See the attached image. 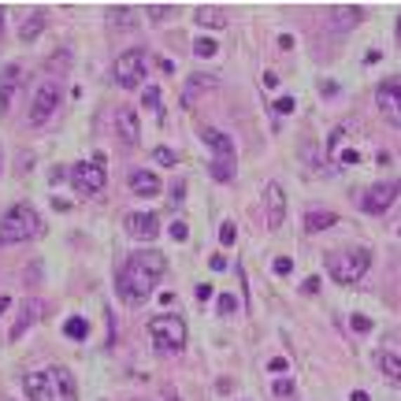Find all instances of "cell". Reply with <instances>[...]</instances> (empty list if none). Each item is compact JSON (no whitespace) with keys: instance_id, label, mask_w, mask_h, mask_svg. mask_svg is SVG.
<instances>
[{"instance_id":"obj_26","label":"cell","mask_w":401,"mask_h":401,"mask_svg":"<svg viewBox=\"0 0 401 401\" xmlns=\"http://www.w3.org/2000/svg\"><path fill=\"white\" fill-rule=\"evenodd\" d=\"M141 105H145V108H160V89L145 86V89H141Z\"/></svg>"},{"instance_id":"obj_35","label":"cell","mask_w":401,"mask_h":401,"mask_svg":"<svg viewBox=\"0 0 401 401\" xmlns=\"http://www.w3.org/2000/svg\"><path fill=\"white\" fill-rule=\"evenodd\" d=\"M275 394H279V397H290V394H294V383H290V379H279V383H275Z\"/></svg>"},{"instance_id":"obj_12","label":"cell","mask_w":401,"mask_h":401,"mask_svg":"<svg viewBox=\"0 0 401 401\" xmlns=\"http://www.w3.org/2000/svg\"><path fill=\"white\" fill-rule=\"evenodd\" d=\"M41 313H45V301L41 297H27V301L19 305V316H15V323H11V342H19L22 334H27L37 320H41Z\"/></svg>"},{"instance_id":"obj_3","label":"cell","mask_w":401,"mask_h":401,"mask_svg":"<svg viewBox=\"0 0 401 401\" xmlns=\"http://www.w3.org/2000/svg\"><path fill=\"white\" fill-rule=\"evenodd\" d=\"M37 235H41V216H37V209L27 201L11 204L4 212V219H0V245H27Z\"/></svg>"},{"instance_id":"obj_33","label":"cell","mask_w":401,"mask_h":401,"mask_svg":"<svg viewBox=\"0 0 401 401\" xmlns=\"http://www.w3.org/2000/svg\"><path fill=\"white\" fill-rule=\"evenodd\" d=\"M145 11H149L152 19H164V15H171V4H149Z\"/></svg>"},{"instance_id":"obj_22","label":"cell","mask_w":401,"mask_h":401,"mask_svg":"<svg viewBox=\"0 0 401 401\" xmlns=\"http://www.w3.org/2000/svg\"><path fill=\"white\" fill-rule=\"evenodd\" d=\"M45 22H48V19H45V11H34V15L19 27V41H34V37L45 30Z\"/></svg>"},{"instance_id":"obj_5","label":"cell","mask_w":401,"mask_h":401,"mask_svg":"<svg viewBox=\"0 0 401 401\" xmlns=\"http://www.w3.org/2000/svg\"><path fill=\"white\" fill-rule=\"evenodd\" d=\"M201 138H204V145H209L212 157H216L212 160V178H216V183H235L238 160H235V141H230V134L216 131V126H204Z\"/></svg>"},{"instance_id":"obj_38","label":"cell","mask_w":401,"mask_h":401,"mask_svg":"<svg viewBox=\"0 0 401 401\" xmlns=\"http://www.w3.org/2000/svg\"><path fill=\"white\" fill-rule=\"evenodd\" d=\"M209 297H212V287L209 282H197V301H209Z\"/></svg>"},{"instance_id":"obj_30","label":"cell","mask_w":401,"mask_h":401,"mask_svg":"<svg viewBox=\"0 0 401 401\" xmlns=\"http://www.w3.org/2000/svg\"><path fill=\"white\" fill-rule=\"evenodd\" d=\"M235 238H238L235 223H223V227H219V242H223V245H235Z\"/></svg>"},{"instance_id":"obj_16","label":"cell","mask_w":401,"mask_h":401,"mask_svg":"<svg viewBox=\"0 0 401 401\" xmlns=\"http://www.w3.org/2000/svg\"><path fill=\"white\" fill-rule=\"evenodd\" d=\"M115 131H119L123 145H138V138H141L138 112H134V108H119V112H115Z\"/></svg>"},{"instance_id":"obj_6","label":"cell","mask_w":401,"mask_h":401,"mask_svg":"<svg viewBox=\"0 0 401 401\" xmlns=\"http://www.w3.org/2000/svg\"><path fill=\"white\" fill-rule=\"evenodd\" d=\"M60 100H63V86H60V79H45V82H37L34 97H30V112H27L30 126H45V123L56 115Z\"/></svg>"},{"instance_id":"obj_9","label":"cell","mask_w":401,"mask_h":401,"mask_svg":"<svg viewBox=\"0 0 401 401\" xmlns=\"http://www.w3.org/2000/svg\"><path fill=\"white\" fill-rule=\"evenodd\" d=\"M71 186L82 193V197H93V193H100L105 190V183H108V171L100 167L97 160H82V164H74L71 167Z\"/></svg>"},{"instance_id":"obj_19","label":"cell","mask_w":401,"mask_h":401,"mask_svg":"<svg viewBox=\"0 0 401 401\" xmlns=\"http://www.w3.org/2000/svg\"><path fill=\"white\" fill-rule=\"evenodd\" d=\"M193 15H197V22H201V27H209V30H219V27H227V11H223V8L201 4L197 11H193Z\"/></svg>"},{"instance_id":"obj_29","label":"cell","mask_w":401,"mask_h":401,"mask_svg":"<svg viewBox=\"0 0 401 401\" xmlns=\"http://www.w3.org/2000/svg\"><path fill=\"white\" fill-rule=\"evenodd\" d=\"M271 112H275V115H290L294 112V97H279L275 105H271Z\"/></svg>"},{"instance_id":"obj_14","label":"cell","mask_w":401,"mask_h":401,"mask_svg":"<svg viewBox=\"0 0 401 401\" xmlns=\"http://www.w3.org/2000/svg\"><path fill=\"white\" fill-rule=\"evenodd\" d=\"M126 230H131V238H138V242H152L160 235V219L152 212H131L126 216Z\"/></svg>"},{"instance_id":"obj_44","label":"cell","mask_w":401,"mask_h":401,"mask_svg":"<svg viewBox=\"0 0 401 401\" xmlns=\"http://www.w3.org/2000/svg\"><path fill=\"white\" fill-rule=\"evenodd\" d=\"M8 308H11V297L4 294V297H0V316H4V313H8Z\"/></svg>"},{"instance_id":"obj_37","label":"cell","mask_w":401,"mask_h":401,"mask_svg":"<svg viewBox=\"0 0 401 401\" xmlns=\"http://www.w3.org/2000/svg\"><path fill=\"white\" fill-rule=\"evenodd\" d=\"M301 290H305V294H316V290H320V279H316V275H308V279L301 282Z\"/></svg>"},{"instance_id":"obj_24","label":"cell","mask_w":401,"mask_h":401,"mask_svg":"<svg viewBox=\"0 0 401 401\" xmlns=\"http://www.w3.org/2000/svg\"><path fill=\"white\" fill-rule=\"evenodd\" d=\"M108 19H112L119 30H131V27H134V11H131V8H108Z\"/></svg>"},{"instance_id":"obj_1","label":"cell","mask_w":401,"mask_h":401,"mask_svg":"<svg viewBox=\"0 0 401 401\" xmlns=\"http://www.w3.org/2000/svg\"><path fill=\"white\" fill-rule=\"evenodd\" d=\"M167 271V256L157 253V249H138L131 261H126V268L119 271V297L131 308L145 305L152 290H157V282L164 279Z\"/></svg>"},{"instance_id":"obj_2","label":"cell","mask_w":401,"mask_h":401,"mask_svg":"<svg viewBox=\"0 0 401 401\" xmlns=\"http://www.w3.org/2000/svg\"><path fill=\"white\" fill-rule=\"evenodd\" d=\"M27 397L30 401H79V383H74V375L60 364H48V368H37L30 372L27 379Z\"/></svg>"},{"instance_id":"obj_32","label":"cell","mask_w":401,"mask_h":401,"mask_svg":"<svg viewBox=\"0 0 401 401\" xmlns=\"http://www.w3.org/2000/svg\"><path fill=\"white\" fill-rule=\"evenodd\" d=\"M271 268H275V275H290V271H294V261H290V256H279V261L271 264Z\"/></svg>"},{"instance_id":"obj_10","label":"cell","mask_w":401,"mask_h":401,"mask_svg":"<svg viewBox=\"0 0 401 401\" xmlns=\"http://www.w3.org/2000/svg\"><path fill=\"white\" fill-rule=\"evenodd\" d=\"M375 108L390 126H401V79H386L375 89Z\"/></svg>"},{"instance_id":"obj_47","label":"cell","mask_w":401,"mask_h":401,"mask_svg":"<svg viewBox=\"0 0 401 401\" xmlns=\"http://www.w3.org/2000/svg\"><path fill=\"white\" fill-rule=\"evenodd\" d=\"M397 34H401V19H397Z\"/></svg>"},{"instance_id":"obj_18","label":"cell","mask_w":401,"mask_h":401,"mask_svg":"<svg viewBox=\"0 0 401 401\" xmlns=\"http://www.w3.org/2000/svg\"><path fill=\"white\" fill-rule=\"evenodd\" d=\"M334 223H338V216L327 212V209H308V212H305V230H308V235L327 230V227H334Z\"/></svg>"},{"instance_id":"obj_31","label":"cell","mask_w":401,"mask_h":401,"mask_svg":"<svg viewBox=\"0 0 401 401\" xmlns=\"http://www.w3.org/2000/svg\"><path fill=\"white\" fill-rule=\"evenodd\" d=\"M349 323H353L357 334H368V331H372V320H368V316H349Z\"/></svg>"},{"instance_id":"obj_20","label":"cell","mask_w":401,"mask_h":401,"mask_svg":"<svg viewBox=\"0 0 401 401\" xmlns=\"http://www.w3.org/2000/svg\"><path fill=\"white\" fill-rule=\"evenodd\" d=\"M375 364H379V372L386 375L390 383H401V357H394L390 349H383V353H375Z\"/></svg>"},{"instance_id":"obj_15","label":"cell","mask_w":401,"mask_h":401,"mask_svg":"<svg viewBox=\"0 0 401 401\" xmlns=\"http://www.w3.org/2000/svg\"><path fill=\"white\" fill-rule=\"evenodd\" d=\"M22 86V71L19 63H8L4 71H0V115H8L11 108V97H15V89Z\"/></svg>"},{"instance_id":"obj_13","label":"cell","mask_w":401,"mask_h":401,"mask_svg":"<svg viewBox=\"0 0 401 401\" xmlns=\"http://www.w3.org/2000/svg\"><path fill=\"white\" fill-rule=\"evenodd\" d=\"M264 209H268V227L279 230L282 219H287V193H282L279 183H268V190H264Z\"/></svg>"},{"instance_id":"obj_21","label":"cell","mask_w":401,"mask_h":401,"mask_svg":"<svg viewBox=\"0 0 401 401\" xmlns=\"http://www.w3.org/2000/svg\"><path fill=\"white\" fill-rule=\"evenodd\" d=\"M360 15H364L360 8H331V27L334 30H349V27L360 22Z\"/></svg>"},{"instance_id":"obj_40","label":"cell","mask_w":401,"mask_h":401,"mask_svg":"<svg viewBox=\"0 0 401 401\" xmlns=\"http://www.w3.org/2000/svg\"><path fill=\"white\" fill-rule=\"evenodd\" d=\"M264 86H268V89H275V86H279V74H275V71H268V74H264Z\"/></svg>"},{"instance_id":"obj_23","label":"cell","mask_w":401,"mask_h":401,"mask_svg":"<svg viewBox=\"0 0 401 401\" xmlns=\"http://www.w3.org/2000/svg\"><path fill=\"white\" fill-rule=\"evenodd\" d=\"M63 334H67V338H86V334H89V320H82V316H71L67 323H63Z\"/></svg>"},{"instance_id":"obj_43","label":"cell","mask_w":401,"mask_h":401,"mask_svg":"<svg viewBox=\"0 0 401 401\" xmlns=\"http://www.w3.org/2000/svg\"><path fill=\"white\" fill-rule=\"evenodd\" d=\"M164 401H183V397H178L175 386H167V390H164Z\"/></svg>"},{"instance_id":"obj_39","label":"cell","mask_w":401,"mask_h":401,"mask_svg":"<svg viewBox=\"0 0 401 401\" xmlns=\"http://www.w3.org/2000/svg\"><path fill=\"white\" fill-rule=\"evenodd\" d=\"M183 193H186V186H183V183H178V186L171 190V204H183Z\"/></svg>"},{"instance_id":"obj_41","label":"cell","mask_w":401,"mask_h":401,"mask_svg":"<svg viewBox=\"0 0 401 401\" xmlns=\"http://www.w3.org/2000/svg\"><path fill=\"white\" fill-rule=\"evenodd\" d=\"M338 160H342V164H357L360 157H357V152H353V149H346V152H342V157H338Z\"/></svg>"},{"instance_id":"obj_36","label":"cell","mask_w":401,"mask_h":401,"mask_svg":"<svg viewBox=\"0 0 401 401\" xmlns=\"http://www.w3.org/2000/svg\"><path fill=\"white\" fill-rule=\"evenodd\" d=\"M290 364H287V357H271L268 360V372H287Z\"/></svg>"},{"instance_id":"obj_25","label":"cell","mask_w":401,"mask_h":401,"mask_svg":"<svg viewBox=\"0 0 401 401\" xmlns=\"http://www.w3.org/2000/svg\"><path fill=\"white\" fill-rule=\"evenodd\" d=\"M216 41H212V37H197V41H193V53H197V56H216Z\"/></svg>"},{"instance_id":"obj_7","label":"cell","mask_w":401,"mask_h":401,"mask_svg":"<svg viewBox=\"0 0 401 401\" xmlns=\"http://www.w3.org/2000/svg\"><path fill=\"white\" fill-rule=\"evenodd\" d=\"M149 334H152V342H157L160 349H171V353H178V349L186 346V323L178 316H171V313L152 316L149 320Z\"/></svg>"},{"instance_id":"obj_45","label":"cell","mask_w":401,"mask_h":401,"mask_svg":"<svg viewBox=\"0 0 401 401\" xmlns=\"http://www.w3.org/2000/svg\"><path fill=\"white\" fill-rule=\"evenodd\" d=\"M349 401H368V394L364 390H353V397H349Z\"/></svg>"},{"instance_id":"obj_11","label":"cell","mask_w":401,"mask_h":401,"mask_svg":"<svg viewBox=\"0 0 401 401\" xmlns=\"http://www.w3.org/2000/svg\"><path fill=\"white\" fill-rule=\"evenodd\" d=\"M397 193H401V183H397V178L375 183V186H368V190H364V197H360V209L372 212V216H383V212L397 201Z\"/></svg>"},{"instance_id":"obj_27","label":"cell","mask_w":401,"mask_h":401,"mask_svg":"<svg viewBox=\"0 0 401 401\" xmlns=\"http://www.w3.org/2000/svg\"><path fill=\"white\" fill-rule=\"evenodd\" d=\"M152 160H157V164H167V167H171V164H178V152H175V149H167V145H160L157 152H152Z\"/></svg>"},{"instance_id":"obj_34","label":"cell","mask_w":401,"mask_h":401,"mask_svg":"<svg viewBox=\"0 0 401 401\" xmlns=\"http://www.w3.org/2000/svg\"><path fill=\"white\" fill-rule=\"evenodd\" d=\"M186 235H190L186 223H183V219H175V223H171V238H175V242H186Z\"/></svg>"},{"instance_id":"obj_8","label":"cell","mask_w":401,"mask_h":401,"mask_svg":"<svg viewBox=\"0 0 401 401\" xmlns=\"http://www.w3.org/2000/svg\"><path fill=\"white\" fill-rule=\"evenodd\" d=\"M145 53L141 48H126V53L115 60V67H112V74H115V82H119L123 89H138L141 86V79H145Z\"/></svg>"},{"instance_id":"obj_4","label":"cell","mask_w":401,"mask_h":401,"mask_svg":"<svg viewBox=\"0 0 401 401\" xmlns=\"http://www.w3.org/2000/svg\"><path fill=\"white\" fill-rule=\"evenodd\" d=\"M368 268H372V253L368 249H334V253H327V271H331L334 282H342V287L360 282Z\"/></svg>"},{"instance_id":"obj_46","label":"cell","mask_w":401,"mask_h":401,"mask_svg":"<svg viewBox=\"0 0 401 401\" xmlns=\"http://www.w3.org/2000/svg\"><path fill=\"white\" fill-rule=\"evenodd\" d=\"M0 41H4V8H0Z\"/></svg>"},{"instance_id":"obj_42","label":"cell","mask_w":401,"mask_h":401,"mask_svg":"<svg viewBox=\"0 0 401 401\" xmlns=\"http://www.w3.org/2000/svg\"><path fill=\"white\" fill-rule=\"evenodd\" d=\"M209 264H212V271H223V268H227V261H223V256H212Z\"/></svg>"},{"instance_id":"obj_28","label":"cell","mask_w":401,"mask_h":401,"mask_svg":"<svg viewBox=\"0 0 401 401\" xmlns=\"http://www.w3.org/2000/svg\"><path fill=\"white\" fill-rule=\"evenodd\" d=\"M216 308H219V316H230V313H235V308H238V301H235V297H230V294H219Z\"/></svg>"},{"instance_id":"obj_17","label":"cell","mask_w":401,"mask_h":401,"mask_svg":"<svg viewBox=\"0 0 401 401\" xmlns=\"http://www.w3.org/2000/svg\"><path fill=\"white\" fill-rule=\"evenodd\" d=\"M126 183H131V190L138 193V197H157L160 193V178L152 175V171H131V178H126Z\"/></svg>"}]
</instances>
